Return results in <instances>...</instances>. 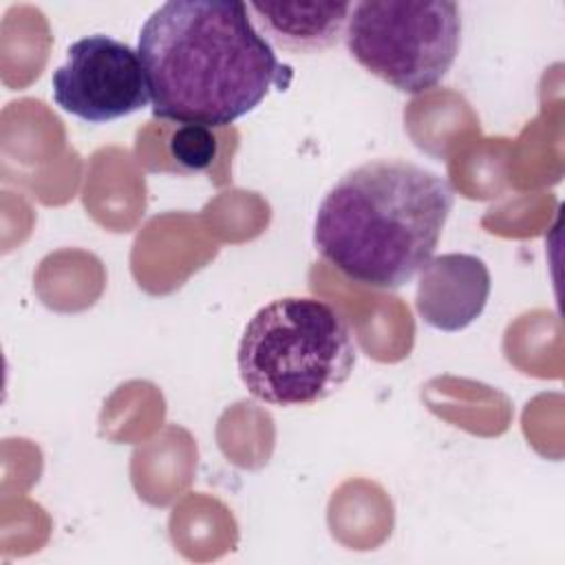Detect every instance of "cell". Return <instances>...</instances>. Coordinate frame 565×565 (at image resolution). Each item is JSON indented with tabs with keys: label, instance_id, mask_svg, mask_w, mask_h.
Returning a JSON list of instances; mask_svg holds the SVG:
<instances>
[{
	"label": "cell",
	"instance_id": "6da1fadb",
	"mask_svg": "<svg viewBox=\"0 0 565 565\" xmlns=\"http://www.w3.org/2000/svg\"><path fill=\"white\" fill-rule=\"evenodd\" d=\"M137 53L152 115L177 124L230 126L291 77L236 0L163 2L143 22Z\"/></svg>",
	"mask_w": 565,
	"mask_h": 565
},
{
	"label": "cell",
	"instance_id": "7a4b0ae2",
	"mask_svg": "<svg viewBox=\"0 0 565 565\" xmlns=\"http://www.w3.org/2000/svg\"><path fill=\"white\" fill-rule=\"evenodd\" d=\"M455 194L437 172L406 159H373L324 194L313 247L353 282L397 289L433 258Z\"/></svg>",
	"mask_w": 565,
	"mask_h": 565
},
{
	"label": "cell",
	"instance_id": "3957f363",
	"mask_svg": "<svg viewBox=\"0 0 565 565\" xmlns=\"http://www.w3.org/2000/svg\"><path fill=\"white\" fill-rule=\"evenodd\" d=\"M236 362L256 399L271 406H311L351 377L355 342L335 307L309 296H287L249 318Z\"/></svg>",
	"mask_w": 565,
	"mask_h": 565
},
{
	"label": "cell",
	"instance_id": "277c9868",
	"mask_svg": "<svg viewBox=\"0 0 565 565\" xmlns=\"http://www.w3.org/2000/svg\"><path fill=\"white\" fill-rule=\"evenodd\" d=\"M344 40L362 68L395 90L417 95L450 71L461 44V11L448 0L358 2Z\"/></svg>",
	"mask_w": 565,
	"mask_h": 565
},
{
	"label": "cell",
	"instance_id": "5b68a950",
	"mask_svg": "<svg viewBox=\"0 0 565 565\" xmlns=\"http://www.w3.org/2000/svg\"><path fill=\"white\" fill-rule=\"evenodd\" d=\"M55 104L88 124H106L148 106V84L139 53L110 35L75 40L64 64L53 71Z\"/></svg>",
	"mask_w": 565,
	"mask_h": 565
},
{
	"label": "cell",
	"instance_id": "8992f818",
	"mask_svg": "<svg viewBox=\"0 0 565 565\" xmlns=\"http://www.w3.org/2000/svg\"><path fill=\"white\" fill-rule=\"evenodd\" d=\"M490 271L472 254H441L419 269L415 309L419 318L439 331H461L486 309Z\"/></svg>",
	"mask_w": 565,
	"mask_h": 565
},
{
	"label": "cell",
	"instance_id": "52a82bcc",
	"mask_svg": "<svg viewBox=\"0 0 565 565\" xmlns=\"http://www.w3.org/2000/svg\"><path fill=\"white\" fill-rule=\"evenodd\" d=\"M260 35L289 53H320L347 29L349 2H245Z\"/></svg>",
	"mask_w": 565,
	"mask_h": 565
},
{
	"label": "cell",
	"instance_id": "ba28073f",
	"mask_svg": "<svg viewBox=\"0 0 565 565\" xmlns=\"http://www.w3.org/2000/svg\"><path fill=\"white\" fill-rule=\"evenodd\" d=\"M168 148L181 172L207 170L218 152L214 130L199 124H179L168 139Z\"/></svg>",
	"mask_w": 565,
	"mask_h": 565
}]
</instances>
